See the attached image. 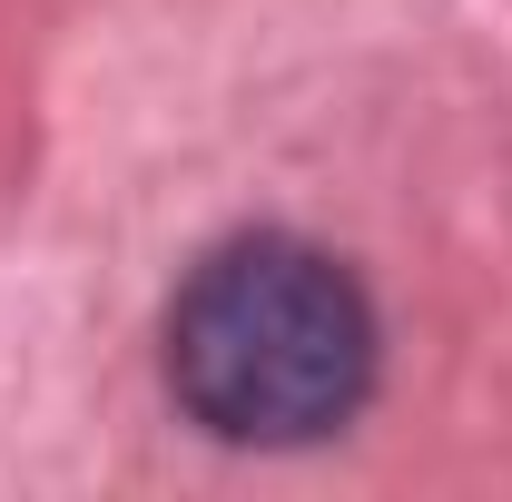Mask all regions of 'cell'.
I'll return each mask as SVG.
<instances>
[{"mask_svg": "<svg viewBox=\"0 0 512 502\" xmlns=\"http://www.w3.org/2000/svg\"><path fill=\"white\" fill-rule=\"evenodd\" d=\"M375 384V306L306 237H227L168 306V394L217 443H316Z\"/></svg>", "mask_w": 512, "mask_h": 502, "instance_id": "cell-1", "label": "cell"}]
</instances>
